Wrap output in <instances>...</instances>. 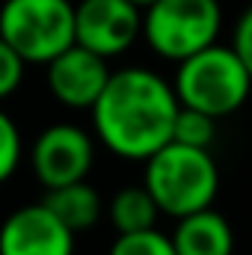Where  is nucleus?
Returning <instances> with one entry per match:
<instances>
[{"instance_id":"nucleus-1","label":"nucleus","mask_w":252,"mask_h":255,"mask_svg":"<svg viewBox=\"0 0 252 255\" xmlns=\"http://www.w3.org/2000/svg\"><path fill=\"white\" fill-rule=\"evenodd\" d=\"M181 104L157 71L127 65L110 74L104 92L92 104V128L98 142L125 160H148L166 142Z\"/></svg>"},{"instance_id":"nucleus-2","label":"nucleus","mask_w":252,"mask_h":255,"mask_svg":"<svg viewBox=\"0 0 252 255\" xmlns=\"http://www.w3.org/2000/svg\"><path fill=\"white\" fill-rule=\"evenodd\" d=\"M142 184L157 202L160 214L181 220L196 211L214 208L220 190V169L208 148L166 142L145 160Z\"/></svg>"},{"instance_id":"nucleus-3","label":"nucleus","mask_w":252,"mask_h":255,"mask_svg":"<svg viewBox=\"0 0 252 255\" xmlns=\"http://www.w3.org/2000/svg\"><path fill=\"white\" fill-rule=\"evenodd\" d=\"M172 89L181 107L199 110L211 119H223L247 104L252 92V74L232 45L214 42L178 63Z\"/></svg>"},{"instance_id":"nucleus-4","label":"nucleus","mask_w":252,"mask_h":255,"mask_svg":"<svg viewBox=\"0 0 252 255\" xmlns=\"http://www.w3.org/2000/svg\"><path fill=\"white\" fill-rule=\"evenodd\" d=\"M0 39L30 65H48L74 45L71 0H3Z\"/></svg>"},{"instance_id":"nucleus-5","label":"nucleus","mask_w":252,"mask_h":255,"mask_svg":"<svg viewBox=\"0 0 252 255\" xmlns=\"http://www.w3.org/2000/svg\"><path fill=\"white\" fill-rule=\"evenodd\" d=\"M223 27L220 0H154L142 9L145 45L172 63H181L214 45Z\"/></svg>"},{"instance_id":"nucleus-6","label":"nucleus","mask_w":252,"mask_h":255,"mask_svg":"<svg viewBox=\"0 0 252 255\" xmlns=\"http://www.w3.org/2000/svg\"><path fill=\"white\" fill-rule=\"evenodd\" d=\"M92 163H95L92 136L83 128L68 125V122L45 128L33 139V148H30L33 175L45 190L86 181Z\"/></svg>"},{"instance_id":"nucleus-7","label":"nucleus","mask_w":252,"mask_h":255,"mask_svg":"<svg viewBox=\"0 0 252 255\" xmlns=\"http://www.w3.org/2000/svg\"><path fill=\"white\" fill-rule=\"evenodd\" d=\"M142 36V9L130 0L74 3V42L104 60L125 54Z\"/></svg>"},{"instance_id":"nucleus-8","label":"nucleus","mask_w":252,"mask_h":255,"mask_svg":"<svg viewBox=\"0 0 252 255\" xmlns=\"http://www.w3.org/2000/svg\"><path fill=\"white\" fill-rule=\"evenodd\" d=\"M0 255H74V232L42 205H21L0 223Z\"/></svg>"},{"instance_id":"nucleus-9","label":"nucleus","mask_w":252,"mask_h":255,"mask_svg":"<svg viewBox=\"0 0 252 255\" xmlns=\"http://www.w3.org/2000/svg\"><path fill=\"white\" fill-rule=\"evenodd\" d=\"M45 68H48L51 95L71 110H92V104L98 101V95L104 92V86L113 74L104 57L80 48L77 42L71 48H65L63 54H57Z\"/></svg>"},{"instance_id":"nucleus-10","label":"nucleus","mask_w":252,"mask_h":255,"mask_svg":"<svg viewBox=\"0 0 252 255\" xmlns=\"http://www.w3.org/2000/svg\"><path fill=\"white\" fill-rule=\"evenodd\" d=\"M175 255H232L235 253V232L229 220L214 211H196L175 223V232L169 235Z\"/></svg>"},{"instance_id":"nucleus-11","label":"nucleus","mask_w":252,"mask_h":255,"mask_svg":"<svg viewBox=\"0 0 252 255\" xmlns=\"http://www.w3.org/2000/svg\"><path fill=\"white\" fill-rule=\"evenodd\" d=\"M42 205L74 235L92 229L101 220V214H104V202H101L98 190L89 181H74V184H65V187H51V190H45Z\"/></svg>"},{"instance_id":"nucleus-12","label":"nucleus","mask_w":252,"mask_h":255,"mask_svg":"<svg viewBox=\"0 0 252 255\" xmlns=\"http://www.w3.org/2000/svg\"><path fill=\"white\" fill-rule=\"evenodd\" d=\"M104 214L116 229V235H136V232L157 229L160 208L151 199V193L145 190V184H127L119 193H113Z\"/></svg>"},{"instance_id":"nucleus-13","label":"nucleus","mask_w":252,"mask_h":255,"mask_svg":"<svg viewBox=\"0 0 252 255\" xmlns=\"http://www.w3.org/2000/svg\"><path fill=\"white\" fill-rule=\"evenodd\" d=\"M214 136H217V119L199 110H190V107L178 110L175 125H172V142L193 145V148H211Z\"/></svg>"},{"instance_id":"nucleus-14","label":"nucleus","mask_w":252,"mask_h":255,"mask_svg":"<svg viewBox=\"0 0 252 255\" xmlns=\"http://www.w3.org/2000/svg\"><path fill=\"white\" fill-rule=\"evenodd\" d=\"M107 255H175V247H172L169 235L148 229V232H136V235H116Z\"/></svg>"},{"instance_id":"nucleus-15","label":"nucleus","mask_w":252,"mask_h":255,"mask_svg":"<svg viewBox=\"0 0 252 255\" xmlns=\"http://www.w3.org/2000/svg\"><path fill=\"white\" fill-rule=\"evenodd\" d=\"M21 130L6 110H0V184L9 181L21 163Z\"/></svg>"},{"instance_id":"nucleus-16","label":"nucleus","mask_w":252,"mask_h":255,"mask_svg":"<svg viewBox=\"0 0 252 255\" xmlns=\"http://www.w3.org/2000/svg\"><path fill=\"white\" fill-rule=\"evenodd\" d=\"M24 68H27V63L18 57V51L0 39V101H6L9 95L18 92V86L24 80Z\"/></svg>"},{"instance_id":"nucleus-17","label":"nucleus","mask_w":252,"mask_h":255,"mask_svg":"<svg viewBox=\"0 0 252 255\" xmlns=\"http://www.w3.org/2000/svg\"><path fill=\"white\" fill-rule=\"evenodd\" d=\"M232 48L235 54L241 57V63L247 65V71L252 74V6H247L235 24V33H232Z\"/></svg>"},{"instance_id":"nucleus-18","label":"nucleus","mask_w":252,"mask_h":255,"mask_svg":"<svg viewBox=\"0 0 252 255\" xmlns=\"http://www.w3.org/2000/svg\"><path fill=\"white\" fill-rule=\"evenodd\" d=\"M130 3H133V6H139V9H145V6H148V3H154V0H130Z\"/></svg>"}]
</instances>
